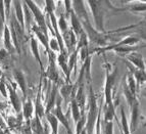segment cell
Instances as JSON below:
<instances>
[{
    "mask_svg": "<svg viewBox=\"0 0 146 134\" xmlns=\"http://www.w3.org/2000/svg\"><path fill=\"white\" fill-rule=\"evenodd\" d=\"M89 7L91 9L93 15V20H94L95 29L100 33H104V17L105 12L108 9L112 10L115 12H121L127 10L126 8H117L112 6L110 1H97V0H89L86 1Z\"/></svg>",
    "mask_w": 146,
    "mask_h": 134,
    "instance_id": "cell-1",
    "label": "cell"
},
{
    "mask_svg": "<svg viewBox=\"0 0 146 134\" xmlns=\"http://www.w3.org/2000/svg\"><path fill=\"white\" fill-rule=\"evenodd\" d=\"M88 112L86 115V123L81 134H94L95 131V124L97 120L99 111L102 109L103 105H99L98 107L97 97L93 91L92 85L89 84V93H88Z\"/></svg>",
    "mask_w": 146,
    "mask_h": 134,
    "instance_id": "cell-2",
    "label": "cell"
},
{
    "mask_svg": "<svg viewBox=\"0 0 146 134\" xmlns=\"http://www.w3.org/2000/svg\"><path fill=\"white\" fill-rule=\"evenodd\" d=\"M117 69H113L111 71L106 70V75H105V84L103 95H104V103L105 107H110L113 105V90L115 86V79H117Z\"/></svg>",
    "mask_w": 146,
    "mask_h": 134,
    "instance_id": "cell-3",
    "label": "cell"
},
{
    "mask_svg": "<svg viewBox=\"0 0 146 134\" xmlns=\"http://www.w3.org/2000/svg\"><path fill=\"white\" fill-rule=\"evenodd\" d=\"M25 3L27 4L29 9L31 10L33 17L35 19V22H36V26L39 28V30L42 33H44L46 36H48L47 22H46V19H45V15H44V12L41 10V8L37 5L36 2L32 1V0H26Z\"/></svg>",
    "mask_w": 146,
    "mask_h": 134,
    "instance_id": "cell-4",
    "label": "cell"
},
{
    "mask_svg": "<svg viewBox=\"0 0 146 134\" xmlns=\"http://www.w3.org/2000/svg\"><path fill=\"white\" fill-rule=\"evenodd\" d=\"M48 59H49L48 68L44 71L43 75H44V77H46V78L49 79L51 82H53V84L57 85V84L60 82V78H59V74H58V71H57V67H56L55 54L52 51L48 54Z\"/></svg>",
    "mask_w": 146,
    "mask_h": 134,
    "instance_id": "cell-5",
    "label": "cell"
},
{
    "mask_svg": "<svg viewBox=\"0 0 146 134\" xmlns=\"http://www.w3.org/2000/svg\"><path fill=\"white\" fill-rule=\"evenodd\" d=\"M61 97L60 96H57V99H56V103L54 107L52 109V111L50 113L54 115L56 117V119L58 120V122L62 125L64 128L66 129L68 134H73V131H72L71 125H70V122H68V117H66L64 113L62 112V107H61Z\"/></svg>",
    "mask_w": 146,
    "mask_h": 134,
    "instance_id": "cell-6",
    "label": "cell"
},
{
    "mask_svg": "<svg viewBox=\"0 0 146 134\" xmlns=\"http://www.w3.org/2000/svg\"><path fill=\"white\" fill-rule=\"evenodd\" d=\"M6 87H7V93L9 95V101L11 103L12 107H13V110L17 115L21 114L22 113L23 103L17 92V84L11 83V84L6 85Z\"/></svg>",
    "mask_w": 146,
    "mask_h": 134,
    "instance_id": "cell-7",
    "label": "cell"
},
{
    "mask_svg": "<svg viewBox=\"0 0 146 134\" xmlns=\"http://www.w3.org/2000/svg\"><path fill=\"white\" fill-rule=\"evenodd\" d=\"M86 1H82V0H76V1H72V9H73L74 13L76 17H78L79 21L82 22H90L89 20V13H88L87 9H86Z\"/></svg>",
    "mask_w": 146,
    "mask_h": 134,
    "instance_id": "cell-8",
    "label": "cell"
},
{
    "mask_svg": "<svg viewBox=\"0 0 146 134\" xmlns=\"http://www.w3.org/2000/svg\"><path fill=\"white\" fill-rule=\"evenodd\" d=\"M131 111V127H130V132L134 133L137 130V127L140 122V117H141V111H140V103L137 100L136 103L130 107Z\"/></svg>",
    "mask_w": 146,
    "mask_h": 134,
    "instance_id": "cell-9",
    "label": "cell"
},
{
    "mask_svg": "<svg viewBox=\"0 0 146 134\" xmlns=\"http://www.w3.org/2000/svg\"><path fill=\"white\" fill-rule=\"evenodd\" d=\"M12 76H13V79L15 81V84L19 85L21 91H22V94L24 95V98L26 99L27 98V80H26V77H25L24 73H23L21 70H17V69H13L12 70Z\"/></svg>",
    "mask_w": 146,
    "mask_h": 134,
    "instance_id": "cell-10",
    "label": "cell"
},
{
    "mask_svg": "<svg viewBox=\"0 0 146 134\" xmlns=\"http://www.w3.org/2000/svg\"><path fill=\"white\" fill-rule=\"evenodd\" d=\"M68 53L66 52V50H64V51L59 52L57 57H56V61H57L59 68L62 70L63 74L66 75V83H71V74L68 73Z\"/></svg>",
    "mask_w": 146,
    "mask_h": 134,
    "instance_id": "cell-11",
    "label": "cell"
},
{
    "mask_svg": "<svg viewBox=\"0 0 146 134\" xmlns=\"http://www.w3.org/2000/svg\"><path fill=\"white\" fill-rule=\"evenodd\" d=\"M3 48L6 50L9 54H12L15 51V45H13V42H12V38H11V34H10V30L8 25L6 24L4 27V30H3Z\"/></svg>",
    "mask_w": 146,
    "mask_h": 134,
    "instance_id": "cell-12",
    "label": "cell"
},
{
    "mask_svg": "<svg viewBox=\"0 0 146 134\" xmlns=\"http://www.w3.org/2000/svg\"><path fill=\"white\" fill-rule=\"evenodd\" d=\"M75 100L78 103L79 107L81 110V114H85V107L87 105V97H86L85 92H84V84H79L78 90L75 92Z\"/></svg>",
    "mask_w": 146,
    "mask_h": 134,
    "instance_id": "cell-13",
    "label": "cell"
},
{
    "mask_svg": "<svg viewBox=\"0 0 146 134\" xmlns=\"http://www.w3.org/2000/svg\"><path fill=\"white\" fill-rule=\"evenodd\" d=\"M126 59L129 63H132V66L134 67V68L145 71V63H144L141 54L136 53V52H132L130 54H127Z\"/></svg>",
    "mask_w": 146,
    "mask_h": 134,
    "instance_id": "cell-14",
    "label": "cell"
},
{
    "mask_svg": "<svg viewBox=\"0 0 146 134\" xmlns=\"http://www.w3.org/2000/svg\"><path fill=\"white\" fill-rule=\"evenodd\" d=\"M31 29H32V32L34 33L35 38H36L37 40H39V41L42 43V45L44 46V48H45V50H46V53L47 54L50 53L51 50L49 49V38H48V36H46L44 33H42L36 25H33Z\"/></svg>",
    "mask_w": 146,
    "mask_h": 134,
    "instance_id": "cell-15",
    "label": "cell"
},
{
    "mask_svg": "<svg viewBox=\"0 0 146 134\" xmlns=\"http://www.w3.org/2000/svg\"><path fill=\"white\" fill-rule=\"evenodd\" d=\"M12 4H13V7H15V19H17V23L21 26V28L23 29V31L25 32V15H24V9H23V3L20 0H15V1H12Z\"/></svg>",
    "mask_w": 146,
    "mask_h": 134,
    "instance_id": "cell-16",
    "label": "cell"
},
{
    "mask_svg": "<svg viewBox=\"0 0 146 134\" xmlns=\"http://www.w3.org/2000/svg\"><path fill=\"white\" fill-rule=\"evenodd\" d=\"M59 95L61 99H64L66 101H71L72 98L75 97V87L73 83H66L61 86L59 89Z\"/></svg>",
    "mask_w": 146,
    "mask_h": 134,
    "instance_id": "cell-17",
    "label": "cell"
},
{
    "mask_svg": "<svg viewBox=\"0 0 146 134\" xmlns=\"http://www.w3.org/2000/svg\"><path fill=\"white\" fill-rule=\"evenodd\" d=\"M22 116L26 121H30L34 116V105L31 98H26L22 105Z\"/></svg>",
    "mask_w": 146,
    "mask_h": 134,
    "instance_id": "cell-18",
    "label": "cell"
},
{
    "mask_svg": "<svg viewBox=\"0 0 146 134\" xmlns=\"http://www.w3.org/2000/svg\"><path fill=\"white\" fill-rule=\"evenodd\" d=\"M30 47H31L32 53H33V55H34V59L37 61V63H39L40 70H41L42 73H44L45 69H44L43 63H42V59H41V55H40V52H39L38 41H37V39L35 38L34 36H32L31 39H30Z\"/></svg>",
    "mask_w": 146,
    "mask_h": 134,
    "instance_id": "cell-19",
    "label": "cell"
},
{
    "mask_svg": "<svg viewBox=\"0 0 146 134\" xmlns=\"http://www.w3.org/2000/svg\"><path fill=\"white\" fill-rule=\"evenodd\" d=\"M126 63H127L128 69L130 70V73H131L132 75H133V77H134L135 82H136L137 89H138L139 86L145 82V79H146L145 71H142V70H139V69H136V68H134V67L130 66L128 61H126Z\"/></svg>",
    "mask_w": 146,
    "mask_h": 134,
    "instance_id": "cell-20",
    "label": "cell"
},
{
    "mask_svg": "<svg viewBox=\"0 0 146 134\" xmlns=\"http://www.w3.org/2000/svg\"><path fill=\"white\" fill-rule=\"evenodd\" d=\"M68 17H70V22H71V26H72L71 29H72V31L74 32L75 36L78 38V37L80 36V35L84 32L83 27H82V24H81V22L79 21L78 17H76V15L74 13L73 9H72V11L70 12Z\"/></svg>",
    "mask_w": 146,
    "mask_h": 134,
    "instance_id": "cell-21",
    "label": "cell"
},
{
    "mask_svg": "<svg viewBox=\"0 0 146 134\" xmlns=\"http://www.w3.org/2000/svg\"><path fill=\"white\" fill-rule=\"evenodd\" d=\"M57 96H58V89H57V85L53 84L51 91H50V94H49L48 101H47L46 107H45V114L50 113L52 111V109H53L54 105H55Z\"/></svg>",
    "mask_w": 146,
    "mask_h": 134,
    "instance_id": "cell-22",
    "label": "cell"
},
{
    "mask_svg": "<svg viewBox=\"0 0 146 134\" xmlns=\"http://www.w3.org/2000/svg\"><path fill=\"white\" fill-rule=\"evenodd\" d=\"M29 125L33 134H43L44 126L42 125L41 119L39 117H37L36 115H34L33 118L29 121Z\"/></svg>",
    "mask_w": 146,
    "mask_h": 134,
    "instance_id": "cell-23",
    "label": "cell"
},
{
    "mask_svg": "<svg viewBox=\"0 0 146 134\" xmlns=\"http://www.w3.org/2000/svg\"><path fill=\"white\" fill-rule=\"evenodd\" d=\"M34 114L37 117H39L40 119H42L43 117H45V107L42 105L41 100V88H39L38 93H37L36 100L34 103Z\"/></svg>",
    "mask_w": 146,
    "mask_h": 134,
    "instance_id": "cell-24",
    "label": "cell"
},
{
    "mask_svg": "<svg viewBox=\"0 0 146 134\" xmlns=\"http://www.w3.org/2000/svg\"><path fill=\"white\" fill-rule=\"evenodd\" d=\"M140 42V39L134 36H127L125 37L124 39L119 41L117 43L113 44V45H110L112 47H117V46H135Z\"/></svg>",
    "mask_w": 146,
    "mask_h": 134,
    "instance_id": "cell-25",
    "label": "cell"
},
{
    "mask_svg": "<svg viewBox=\"0 0 146 134\" xmlns=\"http://www.w3.org/2000/svg\"><path fill=\"white\" fill-rule=\"evenodd\" d=\"M45 118L47 120V124L50 125L51 128V133L52 134H58V120L56 119L52 113H47L45 114Z\"/></svg>",
    "mask_w": 146,
    "mask_h": 134,
    "instance_id": "cell-26",
    "label": "cell"
},
{
    "mask_svg": "<svg viewBox=\"0 0 146 134\" xmlns=\"http://www.w3.org/2000/svg\"><path fill=\"white\" fill-rule=\"evenodd\" d=\"M23 3V9H24V15H25V29L27 27V30L30 32V29L33 26V15H32L31 10L25 3V1H22Z\"/></svg>",
    "mask_w": 146,
    "mask_h": 134,
    "instance_id": "cell-27",
    "label": "cell"
},
{
    "mask_svg": "<svg viewBox=\"0 0 146 134\" xmlns=\"http://www.w3.org/2000/svg\"><path fill=\"white\" fill-rule=\"evenodd\" d=\"M78 55H79V50L75 48L73 52L70 54L68 59V73L71 74L73 73L74 69L76 70V66H77V61H78Z\"/></svg>",
    "mask_w": 146,
    "mask_h": 134,
    "instance_id": "cell-28",
    "label": "cell"
},
{
    "mask_svg": "<svg viewBox=\"0 0 146 134\" xmlns=\"http://www.w3.org/2000/svg\"><path fill=\"white\" fill-rule=\"evenodd\" d=\"M71 112H72V116H73V119L75 120V122L77 123L79 120L82 117V114H81V110L79 107L78 103L75 100V98H72L71 99Z\"/></svg>",
    "mask_w": 146,
    "mask_h": 134,
    "instance_id": "cell-29",
    "label": "cell"
},
{
    "mask_svg": "<svg viewBox=\"0 0 146 134\" xmlns=\"http://www.w3.org/2000/svg\"><path fill=\"white\" fill-rule=\"evenodd\" d=\"M102 112H104L103 114V120H104V123L107 122H112V120L115 116V105H110V107H105V109Z\"/></svg>",
    "mask_w": 146,
    "mask_h": 134,
    "instance_id": "cell-30",
    "label": "cell"
},
{
    "mask_svg": "<svg viewBox=\"0 0 146 134\" xmlns=\"http://www.w3.org/2000/svg\"><path fill=\"white\" fill-rule=\"evenodd\" d=\"M121 123H122V129L124 134H131L130 132V125L128 120H127L126 112H125L124 107L121 105Z\"/></svg>",
    "mask_w": 146,
    "mask_h": 134,
    "instance_id": "cell-31",
    "label": "cell"
},
{
    "mask_svg": "<svg viewBox=\"0 0 146 134\" xmlns=\"http://www.w3.org/2000/svg\"><path fill=\"white\" fill-rule=\"evenodd\" d=\"M124 95H125V98H126V100H127V103L129 105V107H131L133 103H135L137 100H138L137 99V95L133 94V93L128 89V87H127L126 85L124 86Z\"/></svg>",
    "mask_w": 146,
    "mask_h": 134,
    "instance_id": "cell-32",
    "label": "cell"
},
{
    "mask_svg": "<svg viewBox=\"0 0 146 134\" xmlns=\"http://www.w3.org/2000/svg\"><path fill=\"white\" fill-rule=\"evenodd\" d=\"M127 10H130L132 12H145L146 5L145 2H135L132 3L129 7H127Z\"/></svg>",
    "mask_w": 146,
    "mask_h": 134,
    "instance_id": "cell-33",
    "label": "cell"
},
{
    "mask_svg": "<svg viewBox=\"0 0 146 134\" xmlns=\"http://www.w3.org/2000/svg\"><path fill=\"white\" fill-rule=\"evenodd\" d=\"M57 25H58V29H59V32H60V35L68 30L66 19L63 13H61V15H59V19H57Z\"/></svg>",
    "mask_w": 146,
    "mask_h": 134,
    "instance_id": "cell-34",
    "label": "cell"
},
{
    "mask_svg": "<svg viewBox=\"0 0 146 134\" xmlns=\"http://www.w3.org/2000/svg\"><path fill=\"white\" fill-rule=\"evenodd\" d=\"M49 49L53 53H59L60 52L58 41H57V39L54 36H52V38H50V40H49Z\"/></svg>",
    "mask_w": 146,
    "mask_h": 134,
    "instance_id": "cell-35",
    "label": "cell"
},
{
    "mask_svg": "<svg viewBox=\"0 0 146 134\" xmlns=\"http://www.w3.org/2000/svg\"><path fill=\"white\" fill-rule=\"evenodd\" d=\"M103 109V107H102ZM102 109L99 111L96 124H95V134H101V125H102Z\"/></svg>",
    "mask_w": 146,
    "mask_h": 134,
    "instance_id": "cell-36",
    "label": "cell"
},
{
    "mask_svg": "<svg viewBox=\"0 0 146 134\" xmlns=\"http://www.w3.org/2000/svg\"><path fill=\"white\" fill-rule=\"evenodd\" d=\"M9 55L10 54L4 48H0V65L7 63L9 59Z\"/></svg>",
    "mask_w": 146,
    "mask_h": 134,
    "instance_id": "cell-37",
    "label": "cell"
},
{
    "mask_svg": "<svg viewBox=\"0 0 146 134\" xmlns=\"http://www.w3.org/2000/svg\"><path fill=\"white\" fill-rule=\"evenodd\" d=\"M103 134H113V123L107 122L103 124Z\"/></svg>",
    "mask_w": 146,
    "mask_h": 134,
    "instance_id": "cell-38",
    "label": "cell"
},
{
    "mask_svg": "<svg viewBox=\"0 0 146 134\" xmlns=\"http://www.w3.org/2000/svg\"><path fill=\"white\" fill-rule=\"evenodd\" d=\"M0 93L4 98L8 97V93H7V87H6V84H5L4 81L0 80Z\"/></svg>",
    "mask_w": 146,
    "mask_h": 134,
    "instance_id": "cell-39",
    "label": "cell"
},
{
    "mask_svg": "<svg viewBox=\"0 0 146 134\" xmlns=\"http://www.w3.org/2000/svg\"><path fill=\"white\" fill-rule=\"evenodd\" d=\"M64 4H66V17H68V15H70V12L72 11V1H71V0H66V1H64Z\"/></svg>",
    "mask_w": 146,
    "mask_h": 134,
    "instance_id": "cell-40",
    "label": "cell"
},
{
    "mask_svg": "<svg viewBox=\"0 0 146 134\" xmlns=\"http://www.w3.org/2000/svg\"><path fill=\"white\" fill-rule=\"evenodd\" d=\"M5 25H6V20L0 15V35H1V36H2V34H3V30H4Z\"/></svg>",
    "mask_w": 146,
    "mask_h": 134,
    "instance_id": "cell-41",
    "label": "cell"
},
{
    "mask_svg": "<svg viewBox=\"0 0 146 134\" xmlns=\"http://www.w3.org/2000/svg\"><path fill=\"white\" fill-rule=\"evenodd\" d=\"M0 128H1V129H4V130L8 129L7 125H6V122H5V120H4V118H3V116L1 115V112H0Z\"/></svg>",
    "mask_w": 146,
    "mask_h": 134,
    "instance_id": "cell-42",
    "label": "cell"
},
{
    "mask_svg": "<svg viewBox=\"0 0 146 134\" xmlns=\"http://www.w3.org/2000/svg\"><path fill=\"white\" fill-rule=\"evenodd\" d=\"M44 131H43V134H50V128H49V125L47 124H44Z\"/></svg>",
    "mask_w": 146,
    "mask_h": 134,
    "instance_id": "cell-43",
    "label": "cell"
},
{
    "mask_svg": "<svg viewBox=\"0 0 146 134\" xmlns=\"http://www.w3.org/2000/svg\"><path fill=\"white\" fill-rule=\"evenodd\" d=\"M6 107H7V105L5 103H2V101L0 100V111H4L5 109H6Z\"/></svg>",
    "mask_w": 146,
    "mask_h": 134,
    "instance_id": "cell-44",
    "label": "cell"
},
{
    "mask_svg": "<svg viewBox=\"0 0 146 134\" xmlns=\"http://www.w3.org/2000/svg\"><path fill=\"white\" fill-rule=\"evenodd\" d=\"M8 131H9L8 129L4 130V129H1V128H0V134H7Z\"/></svg>",
    "mask_w": 146,
    "mask_h": 134,
    "instance_id": "cell-45",
    "label": "cell"
},
{
    "mask_svg": "<svg viewBox=\"0 0 146 134\" xmlns=\"http://www.w3.org/2000/svg\"><path fill=\"white\" fill-rule=\"evenodd\" d=\"M2 76H3V73H2V70H1V67H0V79L2 78Z\"/></svg>",
    "mask_w": 146,
    "mask_h": 134,
    "instance_id": "cell-46",
    "label": "cell"
},
{
    "mask_svg": "<svg viewBox=\"0 0 146 134\" xmlns=\"http://www.w3.org/2000/svg\"><path fill=\"white\" fill-rule=\"evenodd\" d=\"M0 48H1V35H0Z\"/></svg>",
    "mask_w": 146,
    "mask_h": 134,
    "instance_id": "cell-47",
    "label": "cell"
},
{
    "mask_svg": "<svg viewBox=\"0 0 146 134\" xmlns=\"http://www.w3.org/2000/svg\"><path fill=\"white\" fill-rule=\"evenodd\" d=\"M7 134H11V133H10V132H9V131H8V133H7Z\"/></svg>",
    "mask_w": 146,
    "mask_h": 134,
    "instance_id": "cell-48",
    "label": "cell"
},
{
    "mask_svg": "<svg viewBox=\"0 0 146 134\" xmlns=\"http://www.w3.org/2000/svg\"><path fill=\"white\" fill-rule=\"evenodd\" d=\"M50 134H52V133H50Z\"/></svg>",
    "mask_w": 146,
    "mask_h": 134,
    "instance_id": "cell-49",
    "label": "cell"
}]
</instances>
